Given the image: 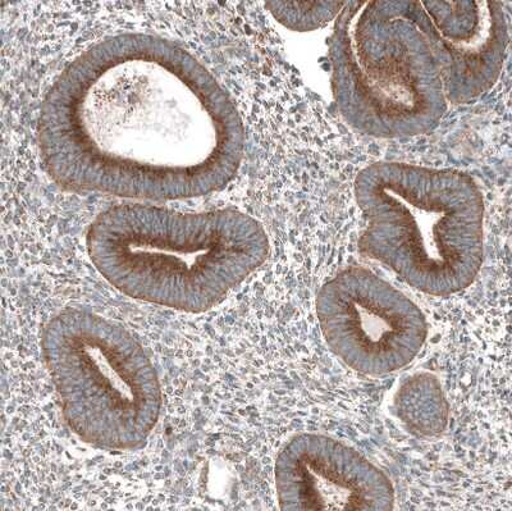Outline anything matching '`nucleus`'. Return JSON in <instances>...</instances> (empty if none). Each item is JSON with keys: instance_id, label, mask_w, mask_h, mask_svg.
Here are the masks:
<instances>
[{"instance_id": "obj_8", "label": "nucleus", "mask_w": 512, "mask_h": 511, "mask_svg": "<svg viewBox=\"0 0 512 511\" xmlns=\"http://www.w3.org/2000/svg\"><path fill=\"white\" fill-rule=\"evenodd\" d=\"M278 504L294 511L391 510V479L352 447L301 433L283 445L274 467Z\"/></svg>"}, {"instance_id": "obj_4", "label": "nucleus", "mask_w": 512, "mask_h": 511, "mask_svg": "<svg viewBox=\"0 0 512 511\" xmlns=\"http://www.w3.org/2000/svg\"><path fill=\"white\" fill-rule=\"evenodd\" d=\"M405 3L345 2L329 38L338 111L373 138L428 134L447 109L440 71Z\"/></svg>"}, {"instance_id": "obj_7", "label": "nucleus", "mask_w": 512, "mask_h": 511, "mask_svg": "<svg viewBox=\"0 0 512 511\" xmlns=\"http://www.w3.org/2000/svg\"><path fill=\"white\" fill-rule=\"evenodd\" d=\"M406 15L427 41L447 103L474 102L496 85L509 26L496 2H406Z\"/></svg>"}, {"instance_id": "obj_9", "label": "nucleus", "mask_w": 512, "mask_h": 511, "mask_svg": "<svg viewBox=\"0 0 512 511\" xmlns=\"http://www.w3.org/2000/svg\"><path fill=\"white\" fill-rule=\"evenodd\" d=\"M345 3H268L267 7L281 25L297 33H310L335 22Z\"/></svg>"}, {"instance_id": "obj_6", "label": "nucleus", "mask_w": 512, "mask_h": 511, "mask_svg": "<svg viewBox=\"0 0 512 511\" xmlns=\"http://www.w3.org/2000/svg\"><path fill=\"white\" fill-rule=\"evenodd\" d=\"M320 331L329 348L354 371L383 376L418 357L428 336L422 310L368 269L350 267L317 295Z\"/></svg>"}, {"instance_id": "obj_1", "label": "nucleus", "mask_w": 512, "mask_h": 511, "mask_svg": "<svg viewBox=\"0 0 512 511\" xmlns=\"http://www.w3.org/2000/svg\"><path fill=\"white\" fill-rule=\"evenodd\" d=\"M39 149L63 190L200 198L235 179L245 127L216 77L181 45L120 34L68 63L45 95Z\"/></svg>"}, {"instance_id": "obj_5", "label": "nucleus", "mask_w": 512, "mask_h": 511, "mask_svg": "<svg viewBox=\"0 0 512 511\" xmlns=\"http://www.w3.org/2000/svg\"><path fill=\"white\" fill-rule=\"evenodd\" d=\"M41 351L77 437L108 453L146 444L162 412V387L131 332L88 309L68 308L44 327Z\"/></svg>"}, {"instance_id": "obj_2", "label": "nucleus", "mask_w": 512, "mask_h": 511, "mask_svg": "<svg viewBox=\"0 0 512 511\" xmlns=\"http://www.w3.org/2000/svg\"><path fill=\"white\" fill-rule=\"evenodd\" d=\"M96 271L122 294L186 313L216 307L269 253L264 227L236 209L181 213L121 204L86 234Z\"/></svg>"}, {"instance_id": "obj_3", "label": "nucleus", "mask_w": 512, "mask_h": 511, "mask_svg": "<svg viewBox=\"0 0 512 511\" xmlns=\"http://www.w3.org/2000/svg\"><path fill=\"white\" fill-rule=\"evenodd\" d=\"M367 227L360 252L415 290L450 296L483 264L484 202L473 177L455 170L382 162L355 180Z\"/></svg>"}]
</instances>
